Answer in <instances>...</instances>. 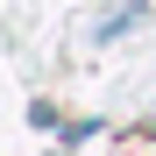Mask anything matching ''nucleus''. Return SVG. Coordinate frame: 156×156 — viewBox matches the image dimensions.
<instances>
[{
  "instance_id": "f257e3e1",
  "label": "nucleus",
  "mask_w": 156,
  "mask_h": 156,
  "mask_svg": "<svg viewBox=\"0 0 156 156\" xmlns=\"http://www.w3.org/2000/svg\"><path fill=\"white\" fill-rule=\"evenodd\" d=\"M142 14H149L142 0H135V7H121V14H107V21H99V43H114V36H128V29L142 21Z\"/></svg>"
}]
</instances>
